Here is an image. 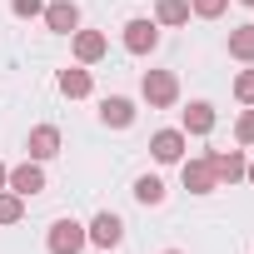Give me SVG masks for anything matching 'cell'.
Wrapping results in <instances>:
<instances>
[{
  "label": "cell",
  "instance_id": "1",
  "mask_svg": "<svg viewBox=\"0 0 254 254\" xmlns=\"http://www.w3.org/2000/svg\"><path fill=\"white\" fill-rule=\"evenodd\" d=\"M140 95H145V105H150V110H170V105L180 100V80H175L170 70H145Z\"/></svg>",
  "mask_w": 254,
  "mask_h": 254
},
{
  "label": "cell",
  "instance_id": "2",
  "mask_svg": "<svg viewBox=\"0 0 254 254\" xmlns=\"http://www.w3.org/2000/svg\"><path fill=\"white\" fill-rule=\"evenodd\" d=\"M45 244H50V254H80L90 244V234H85L80 219H55L50 234H45Z\"/></svg>",
  "mask_w": 254,
  "mask_h": 254
},
{
  "label": "cell",
  "instance_id": "3",
  "mask_svg": "<svg viewBox=\"0 0 254 254\" xmlns=\"http://www.w3.org/2000/svg\"><path fill=\"white\" fill-rule=\"evenodd\" d=\"M185 145H190L185 130H155V135H150V155H155L160 165H180V160H185Z\"/></svg>",
  "mask_w": 254,
  "mask_h": 254
},
{
  "label": "cell",
  "instance_id": "4",
  "mask_svg": "<svg viewBox=\"0 0 254 254\" xmlns=\"http://www.w3.org/2000/svg\"><path fill=\"white\" fill-rule=\"evenodd\" d=\"M180 170H185V190H190V194H214V190H219L209 155H199V160H180Z\"/></svg>",
  "mask_w": 254,
  "mask_h": 254
},
{
  "label": "cell",
  "instance_id": "5",
  "mask_svg": "<svg viewBox=\"0 0 254 254\" xmlns=\"http://www.w3.org/2000/svg\"><path fill=\"white\" fill-rule=\"evenodd\" d=\"M85 234H90V244H100V249H115V244L125 239V219H120V214H110V209H100V214L85 224Z\"/></svg>",
  "mask_w": 254,
  "mask_h": 254
},
{
  "label": "cell",
  "instance_id": "6",
  "mask_svg": "<svg viewBox=\"0 0 254 254\" xmlns=\"http://www.w3.org/2000/svg\"><path fill=\"white\" fill-rule=\"evenodd\" d=\"M5 190H15L20 199L40 194V190H45V170H40V160H25V165H15V170H10V180H5Z\"/></svg>",
  "mask_w": 254,
  "mask_h": 254
},
{
  "label": "cell",
  "instance_id": "7",
  "mask_svg": "<svg viewBox=\"0 0 254 254\" xmlns=\"http://www.w3.org/2000/svg\"><path fill=\"white\" fill-rule=\"evenodd\" d=\"M155 45H160V25H155V20L140 15V20L125 25V50H130V55H150Z\"/></svg>",
  "mask_w": 254,
  "mask_h": 254
},
{
  "label": "cell",
  "instance_id": "8",
  "mask_svg": "<svg viewBox=\"0 0 254 254\" xmlns=\"http://www.w3.org/2000/svg\"><path fill=\"white\" fill-rule=\"evenodd\" d=\"M45 25L55 35H75L80 30V5H75V0H50V5H45Z\"/></svg>",
  "mask_w": 254,
  "mask_h": 254
},
{
  "label": "cell",
  "instance_id": "9",
  "mask_svg": "<svg viewBox=\"0 0 254 254\" xmlns=\"http://www.w3.org/2000/svg\"><path fill=\"white\" fill-rule=\"evenodd\" d=\"M209 165H214V180H219V185H239L249 160H244L239 150H209Z\"/></svg>",
  "mask_w": 254,
  "mask_h": 254
},
{
  "label": "cell",
  "instance_id": "10",
  "mask_svg": "<svg viewBox=\"0 0 254 254\" xmlns=\"http://www.w3.org/2000/svg\"><path fill=\"white\" fill-rule=\"evenodd\" d=\"M100 120L110 125V130H130V125H135V100H125V95L100 100Z\"/></svg>",
  "mask_w": 254,
  "mask_h": 254
},
{
  "label": "cell",
  "instance_id": "11",
  "mask_svg": "<svg viewBox=\"0 0 254 254\" xmlns=\"http://www.w3.org/2000/svg\"><path fill=\"white\" fill-rule=\"evenodd\" d=\"M70 45H75V60H80V65H95V60H105V50H110V40H105L100 30H75Z\"/></svg>",
  "mask_w": 254,
  "mask_h": 254
},
{
  "label": "cell",
  "instance_id": "12",
  "mask_svg": "<svg viewBox=\"0 0 254 254\" xmlns=\"http://www.w3.org/2000/svg\"><path fill=\"white\" fill-rule=\"evenodd\" d=\"M214 120H219L214 105H209V100H194V105L180 115V130H185V135H209V130H214Z\"/></svg>",
  "mask_w": 254,
  "mask_h": 254
},
{
  "label": "cell",
  "instance_id": "13",
  "mask_svg": "<svg viewBox=\"0 0 254 254\" xmlns=\"http://www.w3.org/2000/svg\"><path fill=\"white\" fill-rule=\"evenodd\" d=\"M25 150H30V160H55L60 155V130H55V125H35Z\"/></svg>",
  "mask_w": 254,
  "mask_h": 254
},
{
  "label": "cell",
  "instance_id": "14",
  "mask_svg": "<svg viewBox=\"0 0 254 254\" xmlns=\"http://www.w3.org/2000/svg\"><path fill=\"white\" fill-rule=\"evenodd\" d=\"M95 90V80H90V70L85 65H70V70H60V95H70V100H85Z\"/></svg>",
  "mask_w": 254,
  "mask_h": 254
},
{
  "label": "cell",
  "instance_id": "15",
  "mask_svg": "<svg viewBox=\"0 0 254 254\" xmlns=\"http://www.w3.org/2000/svg\"><path fill=\"white\" fill-rule=\"evenodd\" d=\"M229 55L244 60V65H254V20L239 25V30H229Z\"/></svg>",
  "mask_w": 254,
  "mask_h": 254
},
{
  "label": "cell",
  "instance_id": "16",
  "mask_svg": "<svg viewBox=\"0 0 254 254\" xmlns=\"http://www.w3.org/2000/svg\"><path fill=\"white\" fill-rule=\"evenodd\" d=\"M190 0H155V25H185Z\"/></svg>",
  "mask_w": 254,
  "mask_h": 254
},
{
  "label": "cell",
  "instance_id": "17",
  "mask_svg": "<svg viewBox=\"0 0 254 254\" xmlns=\"http://www.w3.org/2000/svg\"><path fill=\"white\" fill-rule=\"evenodd\" d=\"M135 199L140 204H165V180L160 175H140L135 180Z\"/></svg>",
  "mask_w": 254,
  "mask_h": 254
},
{
  "label": "cell",
  "instance_id": "18",
  "mask_svg": "<svg viewBox=\"0 0 254 254\" xmlns=\"http://www.w3.org/2000/svg\"><path fill=\"white\" fill-rule=\"evenodd\" d=\"M20 214H25V199L15 190H0V224H20Z\"/></svg>",
  "mask_w": 254,
  "mask_h": 254
},
{
  "label": "cell",
  "instance_id": "19",
  "mask_svg": "<svg viewBox=\"0 0 254 254\" xmlns=\"http://www.w3.org/2000/svg\"><path fill=\"white\" fill-rule=\"evenodd\" d=\"M229 10V0H190V15H199V20H219Z\"/></svg>",
  "mask_w": 254,
  "mask_h": 254
},
{
  "label": "cell",
  "instance_id": "20",
  "mask_svg": "<svg viewBox=\"0 0 254 254\" xmlns=\"http://www.w3.org/2000/svg\"><path fill=\"white\" fill-rule=\"evenodd\" d=\"M234 100L239 105H254V70H239L234 75Z\"/></svg>",
  "mask_w": 254,
  "mask_h": 254
},
{
  "label": "cell",
  "instance_id": "21",
  "mask_svg": "<svg viewBox=\"0 0 254 254\" xmlns=\"http://www.w3.org/2000/svg\"><path fill=\"white\" fill-rule=\"evenodd\" d=\"M10 10L20 20H35V15H45V0H10Z\"/></svg>",
  "mask_w": 254,
  "mask_h": 254
},
{
  "label": "cell",
  "instance_id": "22",
  "mask_svg": "<svg viewBox=\"0 0 254 254\" xmlns=\"http://www.w3.org/2000/svg\"><path fill=\"white\" fill-rule=\"evenodd\" d=\"M234 140H239V145H254V110H244V115H239V125H234Z\"/></svg>",
  "mask_w": 254,
  "mask_h": 254
},
{
  "label": "cell",
  "instance_id": "23",
  "mask_svg": "<svg viewBox=\"0 0 254 254\" xmlns=\"http://www.w3.org/2000/svg\"><path fill=\"white\" fill-rule=\"evenodd\" d=\"M244 180H249V185H254V160H249V165H244Z\"/></svg>",
  "mask_w": 254,
  "mask_h": 254
},
{
  "label": "cell",
  "instance_id": "24",
  "mask_svg": "<svg viewBox=\"0 0 254 254\" xmlns=\"http://www.w3.org/2000/svg\"><path fill=\"white\" fill-rule=\"evenodd\" d=\"M5 180H10V170H5V165H0V190H5Z\"/></svg>",
  "mask_w": 254,
  "mask_h": 254
},
{
  "label": "cell",
  "instance_id": "25",
  "mask_svg": "<svg viewBox=\"0 0 254 254\" xmlns=\"http://www.w3.org/2000/svg\"><path fill=\"white\" fill-rule=\"evenodd\" d=\"M165 254H185V249H165Z\"/></svg>",
  "mask_w": 254,
  "mask_h": 254
},
{
  "label": "cell",
  "instance_id": "26",
  "mask_svg": "<svg viewBox=\"0 0 254 254\" xmlns=\"http://www.w3.org/2000/svg\"><path fill=\"white\" fill-rule=\"evenodd\" d=\"M244 5H249V10H254V0H244Z\"/></svg>",
  "mask_w": 254,
  "mask_h": 254
}]
</instances>
